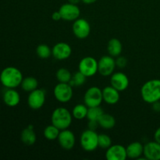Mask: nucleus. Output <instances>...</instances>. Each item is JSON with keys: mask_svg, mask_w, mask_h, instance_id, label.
<instances>
[{"mask_svg": "<svg viewBox=\"0 0 160 160\" xmlns=\"http://www.w3.org/2000/svg\"><path fill=\"white\" fill-rule=\"evenodd\" d=\"M106 158L108 160H125L128 159L127 150L121 145H112L106 149Z\"/></svg>", "mask_w": 160, "mask_h": 160, "instance_id": "nucleus-15", "label": "nucleus"}, {"mask_svg": "<svg viewBox=\"0 0 160 160\" xmlns=\"http://www.w3.org/2000/svg\"><path fill=\"white\" fill-rule=\"evenodd\" d=\"M99 127L105 130H110L115 127L116 120L113 116L109 113H103L98 120Z\"/></svg>", "mask_w": 160, "mask_h": 160, "instance_id": "nucleus-22", "label": "nucleus"}, {"mask_svg": "<svg viewBox=\"0 0 160 160\" xmlns=\"http://www.w3.org/2000/svg\"><path fill=\"white\" fill-rule=\"evenodd\" d=\"M103 101L109 105H115L120 100V92L112 87L107 86L102 89Z\"/></svg>", "mask_w": 160, "mask_h": 160, "instance_id": "nucleus-17", "label": "nucleus"}, {"mask_svg": "<svg viewBox=\"0 0 160 160\" xmlns=\"http://www.w3.org/2000/svg\"><path fill=\"white\" fill-rule=\"evenodd\" d=\"M59 132H60V130H59V128H56L55 125L51 124L47 126L46 128L44 129L43 134L44 137H45L47 140L54 141L58 138Z\"/></svg>", "mask_w": 160, "mask_h": 160, "instance_id": "nucleus-25", "label": "nucleus"}, {"mask_svg": "<svg viewBox=\"0 0 160 160\" xmlns=\"http://www.w3.org/2000/svg\"><path fill=\"white\" fill-rule=\"evenodd\" d=\"M81 1V0H68L69 2L72 3V4H75V5H78Z\"/></svg>", "mask_w": 160, "mask_h": 160, "instance_id": "nucleus-37", "label": "nucleus"}, {"mask_svg": "<svg viewBox=\"0 0 160 160\" xmlns=\"http://www.w3.org/2000/svg\"><path fill=\"white\" fill-rule=\"evenodd\" d=\"M56 79L60 83H70L72 74L70 70L66 68H59L56 73Z\"/></svg>", "mask_w": 160, "mask_h": 160, "instance_id": "nucleus-27", "label": "nucleus"}, {"mask_svg": "<svg viewBox=\"0 0 160 160\" xmlns=\"http://www.w3.org/2000/svg\"><path fill=\"white\" fill-rule=\"evenodd\" d=\"M52 19L55 21H59V20H62V17H61V14L59 12V11H56L54 12L52 14Z\"/></svg>", "mask_w": 160, "mask_h": 160, "instance_id": "nucleus-33", "label": "nucleus"}, {"mask_svg": "<svg viewBox=\"0 0 160 160\" xmlns=\"http://www.w3.org/2000/svg\"><path fill=\"white\" fill-rule=\"evenodd\" d=\"M21 142L26 145H33L36 142L37 136L32 125H29L22 131L20 134Z\"/></svg>", "mask_w": 160, "mask_h": 160, "instance_id": "nucleus-20", "label": "nucleus"}, {"mask_svg": "<svg viewBox=\"0 0 160 160\" xmlns=\"http://www.w3.org/2000/svg\"><path fill=\"white\" fill-rule=\"evenodd\" d=\"M62 17V20L67 21H74L79 18L81 15V10L78 5L72 3H65L62 5L59 9Z\"/></svg>", "mask_w": 160, "mask_h": 160, "instance_id": "nucleus-9", "label": "nucleus"}, {"mask_svg": "<svg viewBox=\"0 0 160 160\" xmlns=\"http://www.w3.org/2000/svg\"><path fill=\"white\" fill-rule=\"evenodd\" d=\"M102 102V90L98 87L93 86L89 88L84 93V103L88 108L100 106Z\"/></svg>", "mask_w": 160, "mask_h": 160, "instance_id": "nucleus-6", "label": "nucleus"}, {"mask_svg": "<svg viewBox=\"0 0 160 160\" xmlns=\"http://www.w3.org/2000/svg\"><path fill=\"white\" fill-rule=\"evenodd\" d=\"M53 95L56 99L59 102H68L73 98V87L69 83L59 82V84L55 86Z\"/></svg>", "mask_w": 160, "mask_h": 160, "instance_id": "nucleus-5", "label": "nucleus"}, {"mask_svg": "<svg viewBox=\"0 0 160 160\" xmlns=\"http://www.w3.org/2000/svg\"><path fill=\"white\" fill-rule=\"evenodd\" d=\"M143 155L148 160H160V144L156 141L146 143L144 145Z\"/></svg>", "mask_w": 160, "mask_h": 160, "instance_id": "nucleus-16", "label": "nucleus"}, {"mask_svg": "<svg viewBox=\"0 0 160 160\" xmlns=\"http://www.w3.org/2000/svg\"><path fill=\"white\" fill-rule=\"evenodd\" d=\"M154 139L155 141H156V142H159L160 144V127L159 128H157V130H156V132H155Z\"/></svg>", "mask_w": 160, "mask_h": 160, "instance_id": "nucleus-35", "label": "nucleus"}, {"mask_svg": "<svg viewBox=\"0 0 160 160\" xmlns=\"http://www.w3.org/2000/svg\"><path fill=\"white\" fill-rule=\"evenodd\" d=\"M99 126L98 125V121H95V120H88V129L93 130V131H96L97 128Z\"/></svg>", "mask_w": 160, "mask_h": 160, "instance_id": "nucleus-32", "label": "nucleus"}, {"mask_svg": "<svg viewBox=\"0 0 160 160\" xmlns=\"http://www.w3.org/2000/svg\"><path fill=\"white\" fill-rule=\"evenodd\" d=\"M126 150L128 158L132 159H138L143 155L144 145L139 142H134L128 145Z\"/></svg>", "mask_w": 160, "mask_h": 160, "instance_id": "nucleus-19", "label": "nucleus"}, {"mask_svg": "<svg viewBox=\"0 0 160 160\" xmlns=\"http://www.w3.org/2000/svg\"><path fill=\"white\" fill-rule=\"evenodd\" d=\"M72 120H73L72 113L65 107L56 108L52 113V124L55 125L60 131L68 129L71 125Z\"/></svg>", "mask_w": 160, "mask_h": 160, "instance_id": "nucleus-3", "label": "nucleus"}, {"mask_svg": "<svg viewBox=\"0 0 160 160\" xmlns=\"http://www.w3.org/2000/svg\"><path fill=\"white\" fill-rule=\"evenodd\" d=\"M112 145V139L106 134H98V147L102 149H107Z\"/></svg>", "mask_w": 160, "mask_h": 160, "instance_id": "nucleus-30", "label": "nucleus"}, {"mask_svg": "<svg viewBox=\"0 0 160 160\" xmlns=\"http://www.w3.org/2000/svg\"><path fill=\"white\" fill-rule=\"evenodd\" d=\"M141 96L143 101L148 104L160 101V79L146 81L141 88Z\"/></svg>", "mask_w": 160, "mask_h": 160, "instance_id": "nucleus-2", "label": "nucleus"}, {"mask_svg": "<svg viewBox=\"0 0 160 160\" xmlns=\"http://www.w3.org/2000/svg\"><path fill=\"white\" fill-rule=\"evenodd\" d=\"M123 51V45L121 42L117 38H112L107 44V52L109 56L117 57L120 56Z\"/></svg>", "mask_w": 160, "mask_h": 160, "instance_id": "nucleus-21", "label": "nucleus"}, {"mask_svg": "<svg viewBox=\"0 0 160 160\" xmlns=\"http://www.w3.org/2000/svg\"><path fill=\"white\" fill-rule=\"evenodd\" d=\"M3 102L9 107H15L20 103V95L15 88H7L2 97Z\"/></svg>", "mask_w": 160, "mask_h": 160, "instance_id": "nucleus-18", "label": "nucleus"}, {"mask_svg": "<svg viewBox=\"0 0 160 160\" xmlns=\"http://www.w3.org/2000/svg\"><path fill=\"white\" fill-rule=\"evenodd\" d=\"M23 79L21 71L14 67H6L0 73V82L6 88H16L19 87Z\"/></svg>", "mask_w": 160, "mask_h": 160, "instance_id": "nucleus-1", "label": "nucleus"}, {"mask_svg": "<svg viewBox=\"0 0 160 160\" xmlns=\"http://www.w3.org/2000/svg\"><path fill=\"white\" fill-rule=\"evenodd\" d=\"M78 70L87 78L95 76L98 73V61L92 56L84 57L79 62Z\"/></svg>", "mask_w": 160, "mask_h": 160, "instance_id": "nucleus-7", "label": "nucleus"}, {"mask_svg": "<svg viewBox=\"0 0 160 160\" xmlns=\"http://www.w3.org/2000/svg\"><path fill=\"white\" fill-rule=\"evenodd\" d=\"M116 60V65L119 68H124L128 64V59L123 56H117V59Z\"/></svg>", "mask_w": 160, "mask_h": 160, "instance_id": "nucleus-31", "label": "nucleus"}, {"mask_svg": "<svg viewBox=\"0 0 160 160\" xmlns=\"http://www.w3.org/2000/svg\"><path fill=\"white\" fill-rule=\"evenodd\" d=\"M57 140L61 148L65 150L73 149L76 143L74 134L68 129L60 131Z\"/></svg>", "mask_w": 160, "mask_h": 160, "instance_id": "nucleus-13", "label": "nucleus"}, {"mask_svg": "<svg viewBox=\"0 0 160 160\" xmlns=\"http://www.w3.org/2000/svg\"><path fill=\"white\" fill-rule=\"evenodd\" d=\"M45 102V92L42 89L37 88L29 93L28 104L31 109L38 110L44 106Z\"/></svg>", "mask_w": 160, "mask_h": 160, "instance_id": "nucleus-11", "label": "nucleus"}, {"mask_svg": "<svg viewBox=\"0 0 160 160\" xmlns=\"http://www.w3.org/2000/svg\"><path fill=\"white\" fill-rule=\"evenodd\" d=\"M72 54V48L66 42H58L52 48V56L57 60H65Z\"/></svg>", "mask_w": 160, "mask_h": 160, "instance_id": "nucleus-12", "label": "nucleus"}, {"mask_svg": "<svg viewBox=\"0 0 160 160\" xmlns=\"http://www.w3.org/2000/svg\"><path fill=\"white\" fill-rule=\"evenodd\" d=\"M36 53L39 58L45 59L52 56V49L48 45H45V44H41V45H38L36 48Z\"/></svg>", "mask_w": 160, "mask_h": 160, "instance_id": "nucleus-29", "label": "nucleus"}, {"mask_svg": "<svg viewBox=\"0 0 160 160\" xmlns=\"http://www.w3.org/2000/svg\"><path fill=\"white\" fill-rule=\"evenodd\" d=\"M110 84L119 92H123L129 86V78L123 72H116L111 75Z\"/></svg>", "mask_w": 160, "mask_h": 160, "instance_id": "nucleus-14", "label": "nucleus"}, {"mask_svg": "<svg viewBox=\"0 0 160 160\" xmlns=\"http://www.w3.org/2000/svg\"><path fill=\"white\" fill-rule=\"evenodd\" d=\"M97 1H98V0H81V2L86 5L93 4V3H95V2H97Z\"/></svg>", "mask_w": 160, "mask_h": 160, "instance_id": "nucleus-36", "label": "nucleus"}, {"mask_svg": "<svg viewBox=\"0 0 160 160\" xmlns=\"http://www.w3.org/2000/svg\"><path fill=\"white\" fill-rule=\"evenodd\" d=\"M72 30L75 37L79 39H84L88 37L90 34V23L85 19L78 18L73 21Z\"/></svg>", "mask_w": 160, "mask_h": 160, "instance_id": "nucleus-10", "label": "nucleus"}, {"mask_svg": "<svg viewBox=\"0 0 160 160\" xmlns=\"http://www.w3.org/2000/svg\"><path fill=\"white\" fill-rule=\"evenodd\" d=\"M152 109L155 112H160V102H156L152 103Z\"/></svg>", "mask_w": 160, "mask_h": 160, "instance_id": "nucleus-34", "label": "nucleus"}, {"mask_svg": "<svg viewBox=\"0 0 160 160\" xmlns=\"http://www.w3.org/2000/svg\"><path fill=\"white\" fill-rule=\"evenodd\" d=\"M80 143L86 152H93L98 148V134L96 131L88 128L84 131L80 138Z\"/></svg>", "mask_w": 160, "mask_h": 160, "instance_id": "nucleus-4", "label": "nucleus"}, {"mask_svg": "<svg viewBox=\"0 0 160 160\" xmlns=\"http://www.w3.org/2000/svg\"><path fill=\"white\" fill-rule=\"evenodd\" d=\"M87 78H88L85 75L83 74L81 72H80L79 70H78V71H77L75 73L72 74L71 80H70L69 84H70L72 87H80V86H82L83 84L85 83Z\"/></svg>", "mask_w": 160, "mask_h": 160, "instance_id": "nucleus-26", "label": "nucleus"}, {"mask_svg": "<svg viewBox=\"0 0 160 160\" xmlns=\"http://www.w3.org/2000/svg\"><path fill=\"white\" fill-rule=\"evenodd\" d=\"M116 67V60L111 56H103L98 61V72L104 77L111 76Z\"/></svg>", "mask_w": 160, "mask_h": 160, "instance_id": "nucleus-8", "label": "nucleus"}, {"mask_svg": "<svg viewBox=\"0 0 160 160\" xmlns=\"http://www.w3.org/2000/svg\"><path fill=\"white\" fill-rule=\"evenodd\" d=\"M88 110V107L85 104H78L73 107L72 110V116L76 120H83V119L87 117Z\"/></svg>", "mask_w": 160, "mask_h": 160, "instance_id": "nucleus-24", "label": "nucleus"}, {"mask_svg": "<svg viewBox=\"0 0 160 160\" xmlns=\"http://www.w3.org/2000/svg\"><path fill=\"white\" fill-rule=\"evenodd\" d=\"M104 113L103 109L100 106H95V107L88 108L87 114V118L88 120H95L98 121L101 116Z\"/></svg>", "mask_w": 160, "mask_h": 160, "instance_id": "nucleus-28", "label": "nucleus"}, {"mask_svg": "<svg viewBox=\"0 0 160 160\" xmlns=\"http://www.w3.org/2000/svg\"><path fill=\"white\" fill-rule=\"evenodd\" d=\"M20 86H21L22 89L24 92H29L30 93L31 92L38 88V81L34 77H27V78L23 79Z\"/></svg>", "mask_w": 160, "mask_h": 160, "instance_id": "nucleus-23", "label": "nucleus"}]
</instances>
